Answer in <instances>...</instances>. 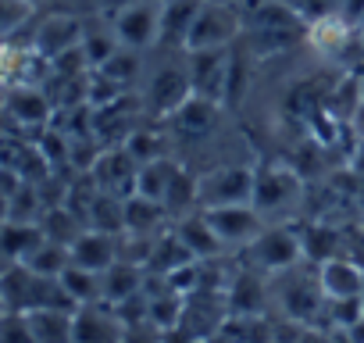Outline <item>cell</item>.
<instances>
[{
  "label": "cell",
  "mask_w": 364,
  "mask_h": 343,
  "mask_svg": "<svg viewBox=\"0 0 364 343\" xmlns=\"http://www.w3.org/2000/svg\"><path fill=\"white\" fill-rule=\"evenodd\" d=\"M300 240H304V258L314 261V265H325L328 258H339V229L332 226H304L300 229Z\"/></svg>",
  "instance_id": "f1b7e54d"
},
{
  "label": "cell",
  "mask_w": 364,
  "mask_h": 343,
  "mask_svg": "<svg viewBox=\"0 0 364 343\" xmlns=\"http://www.w3.org/2000/svg\"><path fill=\"white\" fill-rule=\"evenodd\" d=\"M304 194V179L300 172H293L289 164L268 161L254 168V208L268 218V215H282L286 208H293Z\"/></svg>",
  "instance_id": "7a4b0ae2"
},
{
  "label": "cell",
  "mask_w": 364,
  "mask_h": 343,
  "mask_svg": "<svg viewBox=\"0 0 364 343\" xmlns=\"http://www.w3.org/2000/svg\"><path fill=\"white\" fill-rule=\"evenodd\" d=\"M200 4H204V0H164V4H161V33H157V47L186 51V36H190V26H193Z\"/></svg>",
  "instance_id": "2e32d148"
},
{
  "label": "cell",
  "mask_w": 364,
  "mask_h": 343,
  "mask_svg": "<svg viewBox=\"0 0 364 343\" xmlns=\"http://www.w3.org/2000/svg\"><path fill=\"white\" fill-rule=\"evenodd\" d=\"M0 315H4V300H0Z\"/></svg>",
  "instance_id": "7bdbcfd3"
},
{
  "label": "cell",
  "mask_w": 364,
  "mask_h": 343,
  "mask_svg": "<svg viewBox=\"0 0 364 343\" xmlns=\"http://www.w3.org/2000/svg\"><path fill=\"white\" fill-rule=\"evenodd\" d=\"M175 236L186 243V250L197 258V261H215L222 250H225V243L218 240V233L208 226V218H204V211H190V215H182V218H175Z\"/></svg>",
  "instance_id": "ac0fdd59"
},
{
  "label": "cell",
  "mask_w": 364,
  "mask_h": 343,
  "mask_svg": "<svg viewBox=\"0 0 364 343\" xmlns=\"http://www.w3.org/2000/svg\"><path fill=\"white\" fill-rule=\"evenodd\" d=\"M90 176L97 183L100 194L111 197H132L136 194V176H139V164L132 161V154L125 147H107L97 154V161L90 164Z\"/></svg>",
  "instance_id": "30bf717a"
},
{
  "label": "cell",
  "mask_w": 364,
  "mask_h": 343,
  "mask_svg": "<svg viewBox=\"0 0 364 343\" xmlns=\"http://www.w3.org/2000/svg\"><path fill=\"white\" fill-rule=\"evenodd\" d=\"M357 86H360V100H364V75H360V79H357Z\"/></svg>",
  "instance_id": "ab89813d"
},
{
  "label": "cell",
  "mask_w": 364,
  "mask_h": 343,
  "mask_svg": "<svg viewBox=\"0 0 364 343\" xmlns=\"http://www.w3.org/2000/svg\"><path fill=\"white\" fill-rule=\"evenodd\" d=\"M168 222H171V215L161 201H150V197H139V194L125 197V233L161 236V233H168V229H161Z\"/></svg>",
  "instance_id": "44dd1931"
},
{
  "label": "cell",
  "mask_w": 364,
  "mask_h": 343,
  "mask_svg": "<svg viewBox=\"0 0 364 343\" xmlns=\"http://www.w3.org/2000/svg\"><path fill=\"white\" fill-rule=\"evenodd\" d=\"M43 240V229L36 222H0V258L8 265L26 261Z\"/></svg>",
  "instance_id": "603a6c76"
},
{
  "label": "cell",
  "mask_w": 364,
  "mask_h": 343,
  "mask_svg": "<svg viewBox=\"0 0 364 343\" xmlns=\"http://www.w3.org/2000/svg\"><path fill=\"white\" fill-rule=\"evenodd\" d=\"M178 172H182V164H175L171 157H157V161L143 164L139 176H136V194L139 197H150V201H164V194L175 183Z\"/></svg>",
  "instance_id": "484cf974"
},
{
  "label": "cell",
  "mask_w": 364,
  "mask_h": 343,
  "mask_svg": "<svg viewBox=\"0 0 364 343\" xmlns=\"http://www.w3.org/2000/svg\"><path fill=\"white\" fill-rule=\"evenodd\" d=\"M215 4H240V0H215Z\"/></svg>",
  "instance_id": "60d3db41"
},
{
  "label": "cell",
  "mask_w": 364,
  "mask_h": 343,
  "mask_svg": "<svg viewBox=\"0 0 364 343\" xmlns=\"http://www.w3.org/2000/svg\"><path fill=\"white\" fill-rule=\"evenodd\" d=\"M0 343H36L29 315H18V311L0 315Z\"/></svg>",
  "instance_id": "836d02e7"
},
{
  "label": "cell",
  "mask_w": 364,
  "mask_h": 343,
  "mask_svg": "<svg viewBox=\"0 0 364 343\" xmlns=\"http://www.w3.org/2000/svg\"><path fill=\"white\" fill-rule=\"evenodd\" d=\"M82 54H86V65L90 68H100L107 58L118 54V40H114V29H93V26H82Z\"/></svg>",
  "instance_id": "4dcf8cb0"
},
{
  "label": "cell",
  "mask_w": 364,
  "mask_h": 343,
  "mask_svg": "<svg viewBox=\"0 0 364 343\" xmlns=\"http://www.w3.org/2000/svg\"><path fill=\"white\" fill-rule=\"evenodd\" d=\"M346 125H350V132H353V139H364V100L350 111V118H346Z\"/></svg>",
  "instance_id": "74e56055"
},
{
  "label": "cell",
  "mask_w": 364,
  "mask_h": 343,
  "mask_svg": "<svg viewBox=\"0 0 364 343\" xmlns=\"http://www.w3.org/2000/svg\"><path fill=\"white\" fill-rule=\"evenodd\" d=\"M68 250H72V265L90 268V272H107L118 261V236L100 233V229H82Z\"/></svg>",
  "instance_id": "e0dca14e"
},
{
  "label": "cell",
  "mask_w": 364,
  "mask_h": 343,
  "mask_svg": "<svg viewBox=\"0 0 364 343\" xmlns=\"http://www.w3.org/2000/svg\"><path fill=\"white\" fill-rule=\"evenodd\" d=\"M161 339H164V343H208V339H197V336H190L186 329H171V332H161Z\"/></svg>",
  "instance_id": "f35d334b"
},
{
  "label": "cell",
  "mask_w": 364,
  "mask_h": 343,
  "mask_svg": "<svg viewBox=\"0 0 364 343\" xmlns=\"http://www.w3.org/2000/svg\"><path fill=\"white\" fill-rule=\"evenodd\" d=\"M229 318H232V311H229L225 290H197L190 297H182V322H178V329H186L197 339H211L215 332L225 329Z\"/></svg>",
  "instance_id": "52a82bcc"
},
{
  "label": "cell",
  "mask_w": 364,
  "mask_h": 343,
  "mask_svg": "<svg viewBox=\"0 0 364 343\" xmlns=\"http://www.w3.org/2000/svg\"><path fill=\"white\" fill-rule=\"evenodd\" d=\"M318 283L325 300H346V297H364V268L350 258H328L318 265Z\"/></svg>",
  "instance_id": "9a60e30c"
},
{
  "label": "cell",
  "mask_w": 364,
  "mask_h": 343,
  "mask_svg": "<svg viewBox=\"0 0 364 343\" xmlns=\"http://www.w3.org/2000/svg\"><path fill=\"white\" fill-rule=\"evenodd\" d=\"M279 275H286V286L279 290V300H282L286 318H293V322H300V325H311V318L325 311V293H321L318 275H314V279L304 275L300 265H293V268H286V272H279Z\"/></svg>",
  "instance_id": "8fae6325"
},
{
  "label": "cell",
  "mask_w": 364,
  "mask_h": 343,
  "mask_svg": "<svg viewBox=\"0 0 364 343\" xmlns=\"http://www.w3.org/2000/svg\"><path fill=\"white\" fill-rule=\"evenodd\" d=\"M247 258L257 272H286L293 265H300L304 258V240L296 226H272L261 229V236L247 247Z\"/></svg>",
  "instance_id": "5b68a950"
},
{
  "label": "cell",
  "mask_w": 364,
  "mask_h": 343,
  "mask_svg": "<svg viewBox=\"0 0 364 343\" xmlns=\"http://www.w3.org/2000/svg\"><path fill=\"white\" fill-rule=\"evenodd\" d=\"M218 118H222V104L204 100V97H190L186 104H182L175 115H168L164 122L171 125V132H175L178 139L197 143V139H208V136L215 132Z\"/></svg>",
  "instance_id": "4fadbf2b"
},
{
  "label": "cell",
  "mask_w": 364,
  "mask_h": 343,
  "mask_svg": "<svg viewBox=\"0 0 364 343\" xmlns=\"http://www.w3.org/2000/svg\"><path fill=\"white\" fill-rule=\"evenodd\" d=\"M229 68H232V47L190 51V54H186V75H190L193 97H204V100H215V104L225 107Z\"/></svg>",
  "instance_id": "8992f818"
},
{
  "label": "cell",
  "mask_w": 364,
  "mask_h": 343,
  "mask_svg": "<svg viewBox=\"0 0 364 343\" xmlns=\"http://www.w3.org/2000/svg\"><path fill=\"white\" fill-rule=\"evenodd\" d=\"M339 15H343L353 29H360V26H364V0H339Z\"/></svg>",
  "instance_id": "d590c367"
},
{
  "label": "cell",
  "mask_w": 364,
  "mask_h": 343,
  "mask_svg": "<svg viewBox=\"0 0 364 343\" xmlns=\"http://www.w3.org/2000/svg\"><path fill=\"white\" fill-rule=\"evenodd\" d=\"M29 325L36 343H72V311H58V307L29 311Z\"/></svg>",
  "instance_id": "4316f807"
},
{
  "label": "cell",
  "mask_w": 364,
  "mask_h": 343,
  "mask_svg": "<svg viewBox=\"0 0 364 343\" xmlns=\"http://www.w3.org/2000/svg\"><path fill=\"white\" fill-rule=\"evenodd\" d=\"M26 4H29V8H36V4H40V0H26Z\"/></svg>",
  "instance_id": "b9f144b4"
},
{
  "label": "cell",
  "mask_w": 364,
  "mask_h": 343,
  "mask_svg": "<svg viewBox=\"0 0 364 343\" xmlns=\"http://www.w3.org/2000/svg\"><path fill=\"white\" fill-rule=\"evenodd\" d=\"M58 279H61V286H65V293H68V300L75 307H86V304H97L100 300V272L68 265Z\"/></svg>",
  "instance_id": "83f0119b"
},
{
  "label": "cell",
  "mask_w": 364,
  "mask_h": 343,
  "mask_svg": "<svg viewBox=\"0 0 364 343\" xmlns=\"http://www.w3.org/2000/svg\"><path fill=\"white\" fill-rule=\"evenodd\" d=\"M129 154H132V161L143 168V164H150V161H157V157H168L164 154V136L161 132H154V129H132L129 132V139L122 143Z\"/></svg>",
  "instance_id": "1f68e13d"
},
{
  "label": "cell",
  "mask_w": 364,
  "mask_h": 343,
  "mask_svg": "<svg viewBox=\"0 0 364 343\" xmlns=\"http://www.w3.org/2000/svg\"><path fill=\"white\" fill-rule=\"evenodd\" d=\"M125 322L104 300L72 311V343H125Z\"/></svg>",
  "instance_id": "7c38bea8"
},
{
  "label": "cell",
  "mask_w": 364,
  "mask_h": 343,
  "mask_svg": "<svg viewBox=\"0 0 364 343\" xmlns=\"http://www.w3.org/2000/svg\"><path fill=\"white\" fill-rule=\"evenodd\" d=\"M225 297H229L232 318H254V315H261V307H264V286H261V279L254 275V268L236 272V275L229 279V286H225Z\"/></svg>",
  "instance_id": "7402d4cb"
},
{
  "label": "cell",
  "mask_w": 364,
  "mask_h": 343,
  "mask_svg": "<svg viewBox=\"0 0 364 343\" xmlns=\"http://www.w3.org/2000/svg\"><path fill=\"white\" fill-rule=\"evenodd\" d=\"M8 115L22 125H43L50 118V97L40 86H15L8 90Z\"/></svg>",
  "instance_id": "cb8c5ba5"
},
{
  "label": "cell",
  "mask_w": 364,
  "mask_h": 343,
  "mask_svg": "<svg viewBox=\"0 0 364 343\" xmlns=\"http://www.w3.org/2000/svg\"><path fill=\"white\" fill-rule=\"evenodd\" d=\"M190 97H193V86H190L186 65L157 68L154 79H150L146 90H143V104H146V111H150L154 118H168V115H175Z\"/></svg>",
  "instance_id": "9c48e42d"
},
{
  "label": "cell",
  "mask_w": 364,
  "mask_h": 343,
  "mask_svg": "<svg viewBox=\"0 0 364 343\" xmlns=\"http://www.w3.org/2000/svg\"><path fill=\"white\" fill-rule=\"evenodd\" d=\"M243 36V15L236 4H215V0H204L193 26H190V36H186V51H211V47H232L236 40Z\"/></svg>",
  "instance_id": "6da1fadb"
},
{
  "label": "cell",
  "mask_w": 364,
  "mask_h": 343,
  "mask_svg": "<svg viewBox=\"0 0 364 343\" xmlns=\"http://www.w3.org/2000/svg\"><path fill=\"white\" fill-rule=\"evenodd\" d=\"M29 15L33 8L26 0H0V36H15V29H22Z\"/></svg>",
  "instance_id": "e575fe53"
},
{
  "label": "cell",
  "mask_w": 364,
  "mask_h": 343,
  "mask_svg": "<svg viewBox=\"0 0 364 343\" xmlns=\"http://www.w3.org/2000/svg\"><path fill=\"white\" fill-rule=\"evenodd\" d=\"M350 40H353V26H350L339 11L307 22V43H311V51L321 54V58H336V54H343Z\"/></svg>",
  "instance_id": "d6986e66"
},
{
  "label": "cell",
  "mask_w": 364,
  "mask_h": 343,
  "mask_svg": "<svg viewBox=\"0 0 364 343\" xmlns=\"http://www.w3.org/2000/svg\"><path fill=\"white\" fill-rule=\"evenodd\" d=\"M193 261H197V258L186 250V243H182V240L175 236V229H171V233H161V236H157L154 254H150V261H146V272H154V275H171V272L186 268V265H193Z\"/></svg>",
  "instance_id": "d4e9b609"
},
{
  "label": "cell",
  "mask_w": 364,
  "mask_h": 343,
  "mask_svg": "<svg viewBox=\"0 0 364 343\" xmlns=\"http://www.w3.org/2000/svg\"><path fill=\"white\" fill-rule=\"evenodd\" d=\"M93 72H100V75H107L111 83H118L122 90H129V86L136 83V75H139V54L118 47V54L107 58V61H104L100 68H93Z\"/></svg>",
  "instance_id": "d6a6232c"
},
{
  "label": "cell",
  "mask_w": 364,
  "mask_h": 343,
  "mask_svg": "<svg viewBox=\"0 0 364 343\" xmlns=\"http://www.w3.org/2000/svg\"><path fill=\"white\" fill-rule=\"evenodd\" d=\"M208 226L218 233V240L225 247H250L261 229H264V215L254 204H225V208H204Z\"/></svg>",
  "instance_id": "ba28073f"
},
{
  "label": "cell",
  "mask_w": 364,
  "mask_h": 343,
  "mask_svg": "<svg viewBox=\"0 0 364 343\" xmlns=\"http://www.w3.org/2000/svg\"><path fill=\"white\" fill-rule=\"evenodd\" d=\"M111 29H114L118 47L136 51V54L150 51L157 47V33H161V4H154V0H129V4L114 11Z\"/></svg>",
  "instance_id": "277c9868"
},
{
  "label": "cell",
  "mask_w": 364,
  "mask_h": 343,
  "mask_svg": "<svg viewBox=\"0 0 364 343\" xmlns=\"http://www.w3.org/2000/svg\"><path fill=\"white\" fill-rule=\"evenodd\" d=\"M82 26H86L82 19H72V15H50V19H43L40 29L33 33V47H36L47 61H54V58H61V54L82 47Z\"/></svg>",
  "instance_id": "5bb4252c"
},
{
  "label": "cell",
  "mask_w": 364,
  "mask_h": 343,
  "mask_svg": "<svg viewBox=\"0 0 364 343\" xmlns=\"http://www.w3.org/2000/svg\"><path fill=\"white\" fill-rule=\"evenodd\" d=\"M154 325H136V329H129L125 332V343H164L161 339V332H150Z\"/></svg>",
  "instance_id": "8d00e7d4"
},
{
  "label": "cell",
  "mask_w": 364,
  "mask_h": 343,
  "mask_svg": "<svg viewBox=\"0 0 364 343\" xmlns=\"http://www.w3.org/2000/svg\"><path fill=\"white\" fill-rule=\"evenodd\" d=\"M26 268H33L36 275H47V279H58L68 265H72V250L65 247V243H54V240H40V247L22 261Z\"/></svg>",
  "instance_id": "f546056e"
},
{
  "label": "cell",
  "mask_w": 364,
  "mask_h": 343,
  "mask_svg": "<svg viewBox=\"0 0 364 343\" xmlns=\"http://www.w3.org/2000/svg\"><path fill=\"white\" fill-rule=\"evenodd\" d=\"M254 201V168L247 164H222L215 172L197 176V211L225 208V204H250Z\"/></svg>",
  "instance_id": "3957f363"
},
{
  "label": "cell",
  "mask_w": 364,
  "mask_h": 343,
  "mask_svg": "<svg viewBox=\"0 0 364 343\" xmlns=\"http://www.w3.org/2000/svg\"><path fill=\"white\" fill-rule=\"evenodd\" d=\"M143 279H146V268L129 265V261H114L107 272H100V300L114 307V304L143 293Z\"/></svg>",
  "instance_id": "ffe728a7"
}]
</instances>
